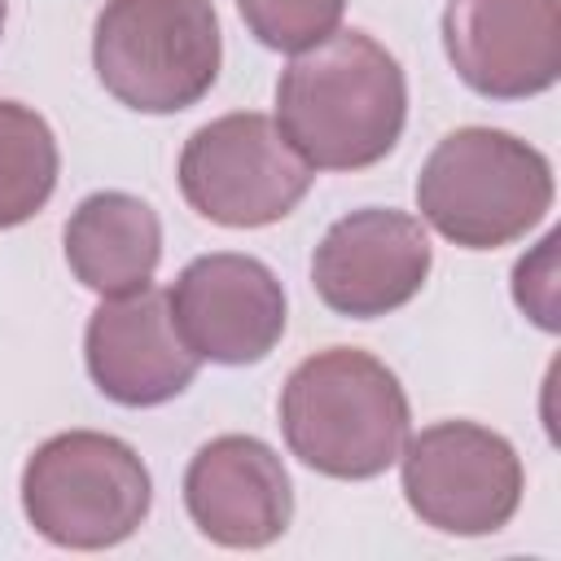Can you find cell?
<instances>
[{"label":"cell","mask_w":561,"mask_h":561,"mask_svg":"<svg viewBox=\"0 0 561 561\" xmlns=\"http://www.w3.org/2000/svg\"><path fill=\"white\" fill-rule=\"evenodd\" d=\"M237 13L263 48L307 53L337 31L346 0H237Z\"/></svg>","instance_id":"15"},{"label":"cell","mask_w":561,"mask_h":561,"mask_svg":"<svg viewBox=\"0 0 561 561\" xmlns=\"http://www.w3.org/2000/svg\"><path fill=\"white\" fill-rule=\"evenodd\" d=\"M408 123V79L368 31H333L280 70L276 127L311 171L381 162Z\"/></svg>","instance_id":"1"},{"label":"cell","mask_w":561,"mask_h":561,"mask_svg":"<svg viewBox=\"0 0 561 561\" xmlns=\"http://www.w3.org/2000/svg\"><path fill=\"white\" fill-rule=\"evenodd\" d=\"M557 241H561V237L548 232V237L539 241V250L513 267V298H517V307H522L539 329H548V333L561 329V320H557V285H552V254H557Z\"/></svg>","instance_id":"16"},{"label":"cell","mask_w":561,"mask_h":561,"mask_svg":"<svg viewBox=\"0 0 561 561\" xmlns=\"http://www.w3.org/2000/svg\"><path fill=\"white\" fill-rule=\"evenodd\" d=\"M412 430L399 377L359 346L307 355L280 386V434L289 451L342 482L386 473Z\"/></svg>","instance_id":"2"},{"label":"cell","mask_w":561,"mask_h":561,"mask_svg":"<svg viewBox=\"0 0 561 561\" xmlns=\"http://www.w3.org/2000/svg\"><path fill=\"white\" fill-rule=\"evenodd\" d=\"M224 61L210 0H105L92 26L101 88L136 114H180L197 105Z\"/></svg>","instance_id":"4"},{"label":"cell","mask_w":561,"mask_h":561,"mask_svg":"<svg viewBox=\"0 0 561 561\" xmlns=\"http://www.w3.org/2000/svg\"><path fill=\"white\" fill-rule=\"evenodd\" d=\"M184 508L219 548H267L289 530L294 486L263 438L219 434L184 469Z\"/></svg>","instance_id":"11"},{"label":"cell","mask_w":561,"mask_h":561,"mask_svg":"<svg viewBox=\"0 0 561 561\" xmlns=\"http://www.w3.org/2000/svg\"><path fill=\"white\" fill-rule=\"evenodd\" d=\"M153 504V478L131 443L101 430L44 438L22 469V513L57 548L101 552L131 539Z\"/></svg>","instance_id":"5"},{"label":"cell","mask_w":561,"mask_h":561,"mask_svg":"<svg viewBox=\"0 0 561 561\" xmlns=\"http://www.w3.org/2000/svg\"><path fill=\"white\" fill-rule=\"evenodd\" d=\"M83 364L105 399L158 408L193 386L202 359L184 346L167 294L149 285L127 298H101L83 329Z\"/></svg>","instance_id":"12"},{"label":"cell","mask_w":561,"mask_h":561,"mask_svg":"<svg viewBox=\"0 0 561 561\" xmlns=\"http://www.w3.org/2000/svg\"><path fill=\"white\" fill-rule=\"evenodd\" d=\"M61 153L48 118L22 101H0V228L35 219L57 188Z\"/></svg>","instance_id":"14"},{"label":"cell","mask_w":561,"mask_h":561,"mask_svg":"<svg viewBox=\"0 0 561 561\" xmlns=\"http://www.w3.org/2000/svg\"><path fill=\"white\" fill-rule=\"evenodd\" d=\"M171 320L197 359L245 368L285 337V285L254 254H202L167 289Z\"/></svg>","instance_id":"9"},{"label":"cell","mask_w":561,"mask_h":561,"mask_svg":"<svg viewBox=\"0 0 561 561\" xmlns=\"http://www.w3.org/2000/svg\"><path fill=\"white\" fill-rule=\"evenodd\" d=\"M434 267V245L416 215L359 206L329 224L311 254L320 302L346 320H377L412 302Z\"/></svg>","instance_id":"8"},{"label":"cell","mask_w":561,"mask_h":561,"mask_svg":"<svg viewBox=\"0 0 561 561\" xmlns=\"http://www.w3.org/2000/svg\"><path fill=\"white\" fill-rule=\"evenodd\" d=\"M184 202L219 228H267L311 188L316 171L280 136L276 118L237 110L202 123L175 167Z\"/></svg>","instance_id":"6"},{"label":"cell","mask_w":561,"mask_h":561,"mask_svg":"<svg viewBox=\"0 0 561 561\" xmlns=\"http://www.w3.org/2000/svg\"><path fill=\"white\" fill-rule=\"evenodd\" d=\"M4 18H9V0H0V35H4Z\"/></svg>","instance_id":"17"},{"label":"cell","mask_w":561,"mask_h":561,"mask_svg":"<svg viewBox=\"0 0 561 561\" xmlns=\"http://www.w3.org/2000/svg\"><path fill=\"white\" fill-rule=\"evenodd\" d=\"M61 241L75 280L101 298H127L149 289L162 259L158 210L123 188L88 193L70 210Z\"/></svg>","instance_id":"13"},{"label":"cell","mask_w":561,"mask_h":561,"mask_svg":"<svg viewBox=\"0 0 561 561\" xmlns=\"http://www.w3.org/2000/svg\"><path fill=\"white\" fill-rule=\"evenodd\" d=\"M408 508L443 535H495L513 522L526 473L517 447L478 421H438L399 451Z\"/></svg>","instance_id":"7"},{"label":"cell","mask_w":561,"mask_h":561,"mask_svg":"<svg viewBox=\"0 0 561 561\" xmlns=\"http://www.w3.org/2000/svg\"><path fill=\"white\" fill-rule=\"evenodd\" d=\"M443 48L465 88L491 101H526L561 79L557 0H447Z\"/></svg>","instance_id":"10"},{"label":"cell","mask_w":561,"mask_h":561,"mask_svg":"<svg viewBox=\"0 0 561 561\" xmlns=\"http://www.w3.org/2000/svg\"><path fill=\"white\" fill-rule=\"evenodd\" d=\"M552 162L500 127L447 131L416 175L421 219L460 250L522 241L552 210Z\"/></svg>","instance_id":"3"}]
</instances>
